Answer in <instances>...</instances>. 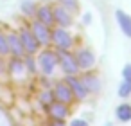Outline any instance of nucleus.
Returning <instances> with one entry per match:
<instances>
[{
  "label": "nucleus",
  "instance_id": "f257e3e1",
  "mask_svg": "<svg viewBox=\"0 0 131 126\" xmlns=\"http://www.w3.org/2000/svg\"><path fill=\"white\" fill-rule=\"evenodd\" d=\"M56 54H58V65L59 69L63 70L65 76H75L79 74V65L75 61V54L70 52V51H61V49H56Z\"/></svg>",
  "mask_w": 131,
  "mask_h": 126
},
{
  "label": "nucleus",
  "instance_id": "f03ea898",
  "mask_svg": "<svg viewBox=\"0 0 131 126\" xmlns=\"http://www.w3.org/2000/svg\"><path fill=\"white\" fill-rule=\"evenodd\" d=\"M50 43H54L56 49L70 51L74 45V38L65 27H56V29H50Z\"/></svg>",
  "mask_w": 131,
  "mask_h": 126
},
{
  "label": "nucleus",
  "instance_id": "7ed1b4c3",
  "mask_svg": "<svg viewBox=\"0 0 131 126\" xmlns=\"http://www.w3.org/2000/svg\"><path fill=\"white\" fill-rule=\"evenodd\" d=\"M38 67L45 76H52L58 67V54L56 51H41L38 54Z\"/></svg>",
  "mask_w": 131,
  "mask_h": 126
},
{
  "label": "nucleus",
  "instance_id": "20e7f679",
  "mask_svg": "<svg viewBox=\"0 0 131 126\" xmlns=\"http://www.w3.org/2000/svg\"><path fill=\"white\" fill-rule=\"evenodd\" d=\"M18 36H20L22 45H24L25 54H32V56H34V54L40 51V43L36 42V38H34V34H32V31H31V27H22V29H20V33H18Z\"/></svg>",
  "mask_w": 131,
  "mask_h": 126
},
{
  "label": "nucleus",
  "instance_id": "39448f33",
  "mask_svg": "<svg viewBox=\"0 0 131 126\" xmlns=\"http://www.w3.org/2000/svg\"><path fill=\"white\" fill-rule=\"evenodd\" d=\"M50 29H52V27L41 24L40 20H34V22L31 24V31H32V34H34L36 42L40 43V47H49V43H50Z\"/></svg>",
  "mask_w": 131,
  "mask_h": 126
},
{
  "label": "nucleus",
  "instance_id": "423d86ee",
  "mask_svg": "<svg viewBox=\"0 0 131 126\" xmlns=\"http://www.w3.org/2000/svg\"><path fill=\"white\" fill-rule=\"evenodd\" d=\"M75 61H77V65H79L81 70H90V69L95 67V54H93L92 49L81 47L75 52Z\"/></svg>",
  "mask_w": 131,
  "mask_h": 126
},
{
  "label": "nucleus",
  "instance_id": "0eeeda50",
  "mask_svg": "<svg viewBox=\"0 0 131 126\" xmlns=\"http://www.w3.org/2000/svg\"><path fill=\"white\" fill-rule=\"evenodd\" d=\"M52 15H54V24H56L58 27H65V29H68V27L74 24L72 13H70L68 9H65L61 4L52 6Z\"/></svg>",
  "mask_w": 131,
  "mask_h": 126
},
{
  "label": "nucleus",
  "instance_id": "6e6552de",
  "mask_svg": "<svg viewBox=\"0 0 131 126\" xmlns=\"http://www.w3.org/2000/svg\"><path fill=\"white\" fill-rule=\"evenodd\" d=\"M65 81H67V85L70 86V90H72V94H74V97H75L77 101H84V99L90 95L88 90L84 88L81 77H77V74H75V76H65Z\"/></svg>",
  "mask_w": 131,
  "mask_h": 126
},
{
  "label": "nucleus",
  "instance_id": "1a4fd4ad",
  "mask_svg": "<svg viewBox=\"0 0 131 126\" xmlns=\"http://www.w3.org/2000/svg\"><path fill=\"white\" fill-rule=\"evenodd\" d=\"M54 95H56V101H61L65 104H70L72 101H75V97H74V94H72V90H70V86L67 85L65 79L59 81V83H56Z\"/></svg>",
  "mask_w": 131,
  "mask_h": 126
},
{
  "label": "nucleus",
  "instance_id": "9d476101",
  "mask_svg": "<svg viewBox=\"0 0 131 126\" xmlns=\"http://www.w3.org/2000/svg\"><path fill=\"white\" fill-rule=\"evenodd\" d=\"M6 40H7L9 54H13V56H16V58H24V56H25V51H24L22 42H20L18 33H9V34H6Z\"/></svg>",
  "mask_w": 131,
  "mask_h": 126
},
{
  "label": "nucleus",
  "instance_id": "9b49d317",
  "mask_svg": "<svg viewBox=\"0 0 131 126\" xmlns=\"http://www.w3.org/2000/svg\"><path fill=\"white\" fill-rule=\"evenodd\" d=\"M81 81H83L84 88L88 90V94H99V92H101V86H102V85H101V79H99L97 74L86 70V72L81 76Z\"/></svg>",
  "mask_w": 131,
  "mask_h": 126
},
{
  "label": "nucleus",
  "instance_id": "f8f14e48",
  "mask_svg": "<svg viewBox=\"0 0 131 126\" xmlns=\"http://www.w3.org/2000/svg\"><path fill=\"white\" fill-rule=\"evenodd\" d=\"M115 20H117L120 31L124 33V36L131 40V16L126 11H122V9H117L115 11Z\"/></svg>",
  "mask_w": 131,
  "mask_h": 126
},
{
  "label": "nucleus",
  "instance_id": "ddd939ff",
  "mask_svg": "<svg viewBox=\"0 0 131 126\" xmlns=\"http://www.w3.org/2000/svg\"><path fill=\"white\" fill-rule=\"evenodd\" d=\"M36 20H40L41 24L52 27L54 25V15H52V6L49 4H41L40 7H36Z\"/></svg>",
  "mask_w": 131,
  "mask_h": 126
},
{
  "label": "nucleus",
  "instance_id": "4468645a",
  "mask_svg": "<svg viewBox=\"0 0 131 126\" xmlns=\"http://www.w3.org/2000/svg\"><path fill=\"white\" fill-rule=\"evenodd\" d=\"M67 106L68 104H65L61 101H54V103H50L47 106V112H49V115L52 119H67L68 117V108Z\"/></svg>",
  "mask_w": 131,
  "mask_h": 126
},
{
  "label": "nucleus",
  "instance_id": "2eb2a0df",
  "mask_svg": "<svg viewBox=\"0 0 131 126\" xmlns=\"http://www.w3.org/2000/svg\"><path fill=\"white\" fill-rule=\"evenodd\" d=\"M115 115L120 122H129L131 121V104H127V103L118 104L117 110H115Z\"/></svg>",
  "mask_w": 131,
  "mask_h": 126
},
{
  "label": "nucleus",
  "instance_id": "dca6fc26",
  "mask_svg": "<svg viewBox=\"0 0 131 126\" xmlns=\"http://www.w3.org/2000/svg\"><path fill=\"white\" fill-rule=\"evenodd\" d=\"M24 69H25V65H24V60H22V58H16V56H13V60L9 61V70H11L15 76H20V74L24 72Z\"/></svg>",
  "mask_w": 131,
  "mask_h": 126
},
{
  "label": "nucleus",
  "instance_id": "f3484780",
  "mask_svg": "<svg viewBox=\"0 0 131 126\" xmlns=\"http://www.w3.org/2000/svg\"><path fill=\"white\" fill-rule=\"evenodd\" d=\"M118 97H129L131 95V79H122L120 85H118Z\"/></svg>",
  "mask_w": 131,
  "mask_h": 126
},
{
  "label": "nucleus",
  "instance_id": "a211bd4d",
  "mask_svg": "<svg viewBox=\"0 0 131 126\" xmlns=\"http://www.w3.org/2000/svg\"><path fill=\"white\" fill-rule=\"evenodd\" d=\"M36 7H38V6L32 2V0H25V2H22V7H20V9H22V13H24L25 16L31 18V16L36 15Z\"/></svg>",
  "mask_w": 131,
  "mask_h": 126
},
{
  "label": "nucleus",
  "instance_id": "6ab92c4d",
  "mask_svg": "<svg viewBox=\"0 0 131 126\" xmlns=\"http://www.w3.org/2000/svg\"><path fill=\"white\" fill-rule=\"evenodd\" d=\"M56 101V95H54V90H45V92H41L40 94V103L47 108L50 103H54Z\"/></svg>",
  "mask_w": 131,
  "mask_h": 126
},
{
  "label": "nucleus",
  "instance_id": "aec40b11",
  "mask_svg": "<svg viewBox=\"0 0 131 126\" xmlns=\"http://www.w3.org/2000/svg\"><path fill=\"white\" fill-rule=\"evenodd\" d=\"M58 2H59L65 9H68L72 15L77 13V9H79V2H77V0H58Z\"/></svg>",
  "mask_w": 131,
  "mask_h": 126
},
{
  "label": "nucleus",
  "instance_id": "412c9836",
  "mask_svg": "<svg viewBox=\"0 0 131 126\" xmlns=\"http://www.w3.org/2000/svg\"><path fill=\"white\" fill-rule=\"evenodd\" d=\"M24 58H25V60H24V65H25V69H27L29 72H36V70H38V63L34 61L32 54H25Z\"/></svg>",
  "mask_w": 131,
  "mask_h": 126
},
{
  "label": "nucleus",
  "instance_id": "4be33fe9",
  "mask_svg": "<svg viewBox=\"0 0 131 126\" xmlns=\"http://www.w3.org/2000/svg\"><path fill=\"white\" fill-rule=\"evenodd\" d=\"M9 54V49H7V40H6V34L0 33V56H7Z\"/></svg>",
  "mask_w": 131,
  "mask_h": 126
},
{
  "label": "nucleus",
  "instance_id": "5701e85b",
  "mask_svg": "<svg viewBox=\"0 0 131 126\" xmlns=\"http://www.w3.org/2000/svg\"><path fill=\"white\" fill-rule=\"evenodd\" d=\"M122 77L124 79H131V63H126V67L122 69Z\"/></svg>",
  "mask_w": 131,
  "mask_h": 126
},
{
  "label": "nucleus",
  "instance_id": "b1692460",
  "mask_svg": "<svg viewBox=\"0 0 131 126\" xmlns=\"http://www.w3.org/2000/svg\"><path fill=\"white\" fill-rule=\"evenodd\" d=\"M70 126H88V122H86L84 119H74V121L70 122Z\"/></svg>",
  "mask_w": 131,
  "mask_h": 126
},
{
  "label": "nucleus",
  "instance_id": "393cba45",
  "mask_svg": "<svg viewBox=\"0 0 131 126\" xmlns=\"http://www.w3.org/2000/svg\"><path fill=\"white\" fill-rule=\"evenodd\" d=\"M49 126H67V122H65V119H52Z\"/></svg>",
  "mask_w": 131,
  "mask_h": 126
},
{
  "label": "nucleus",
  "instance_id": "a878e982",
  "mask_svg": "<svg viewBox=\"0 0 131 126\" xmlns=\"http://www.w3.org/2000/svg\"><path fill=\"white\" fill-rule=\"evenodd\" d=\"M90 20H92V15H90V13H86V15L83 16V22H84V24L88 25V24H90Z\"/></svg>",
  "mask_w": 131,
  "mask_h": 126
}]
</instances>
